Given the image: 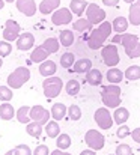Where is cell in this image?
I'll return each instance as SVG.
<instances>
[{
    "label": "cell",
    "instance_id": "6da1fadb",
    "mask_svg": "<svg viewBox=\"0 0 140 155\" xmlns=\"http://www.w3.org/2000/svg\"><path fill=\"white\" fill-rule=\"evenodd\" d=\"M113 32V26L108 21H102L101 24H98L88 38V47L91 50H99L104 47L105 39L110 36V33Z\"/></svg>",
    "mask_w": 140,
    "mask_h": 155
},
{
    "label": "cell",
    "instance_id": "7a4b0ae2",
    "mask_svg": "<svg viewBox=\"0 0 140 155\" xmlns=\"http://www.w3.org/2000/svg\"><path fill=\"white\" fill-rule=\"evenodd\" d=\"M121 87L119 84H107L102 87L101 91V101L107 108H118L122 104V98H121Z\"/></svg>",
    "mask_w": 140,
    "mask_h": 155
},
{
    "label": "cell",
    "instance_id": "3957f363",
    "mask_svg": "<svg viewBox=\"0 0 140 155\" xmlns=\"http://www.w3.org/2000/svg\"><path fill=\"white\" fill-rule=\"evenodd\" d=\"M121 45L124 47L125 54H127L130 59L140 57V39L137 35L122 33V35H121Z\"/></svg>",
    "mask_w": 140,
    "mask_h": 155
},
{
    "label": "cell",
    "instance_id": "277c9868",
    "mask_svg": "<svg viewBox=\"0 0 140 155\" xmlns=\"http://www.w3.org/2000/svg\"><path fill=\"white\" fill-rule=\"evenodd\" d=\"M30 80V69L26 66H18L8 75V86L11 89H20L23 84H26Z\"/></svg>",
    "mask_w": 140,
    "mask_h": 155
},
{
    "label": "cell",
    "instance_id": "5b68a950",
    "mask_svg": "<svg viewBox=\"0 0 140 155\" xmlns=\"http://www.w3.org/2000/svg\"><path fill=\"white\" fill-rule=\"evenodd\" d=\"M62 89H63V81H62L60 77L51 75V77H47L42 81V91H44V95L48 100H53V98L59 97Z\"/></svg>",
    "mask_w": 140,
    "mask_h": 155
},
{
    "label": "cell",
    "instance_id": "8992f818",
    "mask_svg": "<svg viewBox=\"0 0 140 155\" xmlns=\"http://www.w3.org/2000/svg\"><path fill=\"white\" fill-rule=\"evenodd\" d=\"M101 57H102V62L108 68H113V66H116L121 62V57H119V51H118L116 44H107V45H104L101 48Z\"/></svg>",
    "mask_w": 140,
    "mask_h": 155
},
{
    "label": "cell",
    "instance_id": "52a82bcc",
    "mask_svg": "<svg viewBox=\"0 0 140 155\" xmlns=\"http://www.w3.org/2000/svg\"><path fill=\"white\" fill-rule=\"evenodd\" d=\"M93 119H95V122H96V125L99 127V128H102V130H110L112 127H113V114L108 111V108L107 107H99V108H96V111H95V114H93Z\"/></svg>",
    "mask_w": 140,
    "mask_h": 155
},
{
    "label": "cell",
    "instance_id": "ba28073f",
    "mask_svg": "<svg viewBox=\"0 0 140 155\" xmlns=\"http://www.w3.org/2000/svg\"><path fill=\"white\" fill-rule=\"evenodd\" d=\"M85 142L93 151H101L104 148V145H105V139H104V136L98 130H89V131H86Z\"/></svg>",
    "mask_w": 140,
    "mask_h": 155
},
{
    "label": "cell",
    "instance_id": "9c48e42d",
    "mask_svg": "<svg viewBox=\"0 0 140 155\" xmlns=\"http://www.w3.org/2000/svg\"><path fill=\"white\" fill-rule=\"evenodd\" d=\"M72 12L71 9L68 8H59L56 9L53 14H51V23L54 26H65V24H69L72 23Z\"/></svg>",
    "mask_w": 140,
    "mask_h": 155
},
{
    "label": "cell",
    "instance_id": "30bf717a",
    "mask_svg": "<svg viewBox=\"0 0 140 155\" xmlns=\"http://www.w3.org/2000/svg\"><path fill=\"white\" fill-rule=\"evenodd\" d=\"M86 18L93 26H98L102 21H105V11L102 8H99L98 5L91 3V5H88V9H86Z\"/></svg>",
    "mask_w": 140,
    "mask_h": 155
},
{
    "label": "cell",
    "instance_id": "8fae6325",
    "mask_svg": "<svg viewBox=\"0 0 140 155\" xmlns=\"http://www.w3.org/2000/svg\"><path fill=\"white\" fill-rule=\"evenodd\" d=\"M21 27L15 20H8L5 23V30H3V39L8 42H14L18 39V36L21 35Z\"/></svg>",
    "mask_w": 140,
    "mask_h": 155
},
{
    "label": "cell",
    "instance_id": "7c38bea8",
    "mask_svg": "<svg viewBox=\"0 0 140 155\" xmlns=\"http://www.w3.org/2000/svg\"><path fill=\"white\" fill-rule=\"evenodd\" d=\"M50 116H51V113L47 108H44L42 105H33V107H30V119L35 120V122H39V124L45 125L47 122L50 120Z\"/></svg>",
    "mask_w": 140,
    "mask_h": 155
},
{
    "label": "cell",
    "instance_id": "4fadbf2b",
    "mask_svg": "<svg viewBox=\"0 0 140 155\" xmlns=\"http://www.w3.org/2000/svg\"><path fill=\"white\" fill-rule=\"evenodd\" d=\"M15 5H17L18 12H21L26 17H33L36 14V11H38V6H36L35 0H17Z\"/></svg>",
    "mask_w": 140,
    "mask_h": 155
},
{
    "label": "cell",
    "instance_id": "5bb4252c",
    "mask_svg": "<svg viewBox=\"0 0 140 155\" xmlns=\"http://www.w3.org/2000/svg\"><path fill=\"white\" fill-rule=\"evenodd\" d=\"M35 45V36L30 32H24L17 39V48L21 51H29Z\"/></svg>",
    "mask_w": 140,
    "mask_h": 155
},
{
    "label": "cell",
    "instance_id": "9a60e30c",
    "mask_svg": "<svg viewBox=\"0 0 140 155\" xmlns=\"http://www.w3.org/2000/svg\"><path fill=\"white\" fill-rule=\"evenodd\" d=\"M59 6H60V0H42L41 5L38 6V11L42 15H50L56 9H59Z\"/></svg>",
    "mask_w": 140,
    "mask_h": 155
},
{
    "label": "cell",
    "instance_id": "2e32d148",
    "mask_svg": "<svg viewBox=\"0 0 140 155\" xmlns=\"http://www.w3.org/2000/svg\"><path fill=\"white\" fill-rule=\"evenodd\" d=\"M38 71H39V74L42 75V77H51V75H54L56 74V71H57V66H56V63L53 62V60H44L42 63H39V68H38Z\"/></svg>",
    "mask_w": 140,
    "mask_h": 155
},
{
    "label": "cell",
    "instance_id": "e0dca14e",
    "mask_svg": "<svg viewBox=\"0 0 140 155\" xmlns=\"http://www.w3.org/2000/svg\"><path fill=\"white\" fill-rule=\"evenodd\" d=\"M128 21L133 26H140V0H136L134 3L130 5Z\"/></svg>",
    "mask_w": 140,
    "mask_h": 155
},
{
    "label": "cell",
    "instance_id": "ac0fdd59",
    "mask_svg": "<svg viewBox=\"0 0 140 155\" xmlns=\"http://www.w3.org/2000/svg\"><path fill=\"white\" fill-rule=\"evenodd\" d=\"M92 69V60L91 59H80V60H75L74 66H72V71L77 72V74H86Z\"/></svg>",
    "mask_w": 140,
    "mask_h": 155
},
{
    "label": "cell",
    "instance_id": "d6986e66",
    "mask_svg": "<svg viewBox=\"0 0 140 155\" xmlns=\"http://www.w3.org/2000/svg\"><path fill=\"white\" fill-rule=\"evenodd\" d=\"M124 77H125V74L121 71V69H118V68H110L108 71H107V74H105V78H107V81L108 83H112V84H119L122 80H124Z\"/></svg>",
    "mask_w": 140,
    "mask_h": 155
},
{
    "label": "cell",
    "instance_id": "ffe728a7",
    "mask_svg": "<svg viewBox=\"0 0 140 155\" xmlns=\"http://www.w3.org/2000/svg\"><path fill=\"white\" fill-rule=\"evenodd\" d=\"M69 9L74 15L77 17H82L83 14H86V9H88V2L86 0H71L69 3Z\"/></svg>",
    "mask_w": 140,
    "mask_h": 155
},
{
    "label": "cell",
    "instance_id": "44dd1931",
    "mask_svg": "<svg viewBox=\"0 0 140 155\" xmlns=\"http://www.w3.org/2000/svg\"><path fill=\"white\" fill-rule=\"evenodd\" d=\"M128 117H130V111H128V108H125V107H118V108H115V113H113V120L118 124V125H124L127 120H128Z\"/></svg>",
    "mask_w": 140,
    "mask_h": 155
},
{
    "label": "cell",
    "instance_id": "7402d4cb",
    "mask_svg": "<svg viewBox=\"0 0 140 155\" xmlns=\"http://www.w3.org/2000/svg\"><path fill=\"white\" fill-rule=\"evenodd\" d=\"M48 56H50V53L47 51L42 45H39V47H36V48L32 51V54H30V60H32L33 63H42L44 60L48 59Z\"/></svg>",
    "mask_w": 140,
    "mask_h": 155
},
{
    "label": "cell",
    "instance_id": "603a6c76",
    "mask_svg": "<svg viewBox=\"0 0 140 155\" xmlns=\"http://www.w3.org/2000/svg\"><path fill=\"white\" fill-rule=\"evenodd\" d=\"M66 111H68V108H66V105H65L63 103L53 104V107H51V110H50L51 117H53L54 120H62V119L65 117Z\"/></svg>",
    "mask_w": 140,
    "mask_h": 155
},
{
    "label": "cell",
    "instance_id": "cb8c5ba5",
    "mask_svg": "<svg viewBox=\"0 0 140 155\" xmlns=\"http://www.w3.org/2000/svg\"><path fill=\"white\" fill-rule=\"evenodd\" d=\"M86 81L92 86H99L102 83V72L99 69L92 68L89 72H86Z\"/></svg>",
    "mask_w": 140,
    "mask_h": 155
},
{
    "label": "cell",
    "instance_id": "d4e9b609",
    "mask_svg": "<svg viewBox=\"0 0 140 155\" xmlns=\"http://www.w3.org/2000/svg\"><path fill=\"white\" fill-rule=\"evenodd\" d=\"M15 117H17V120L20 122V124H29L32 119H30V107L29 105H21L18 110H17V113H15Z\"/></svg>",
    "mask_w": 140,
    "mask_h": 155
},
{
    "label": "cell",
    "instance_id": "484cf974",
    "mask_svg": "<svg viewBox=\"0 0 140 155\" xmlns=\"http://www.w3.org/2000/svg\"><path fill=\"white\" fill-rule=\"evenodd\" d=\"M42 127H44L42 124L35 122V120H30V122L27 124V127H26V133H27L29 136L38 139V137H41V134H42V130H44Z\"/></svg>",
    "mask_w": 140,
    "mask_h": 155
},
{
    "label": "cell",
    "instance_id": "4316f807",
    "mask_svg": "<svg viewBox=\"0 0 140 155\" xmlns=\"http://www.w3.org/2000/svg\"><path fill=\"white\" fill-rule=\"evenodd\" d=\"M128 20L125 18V17H118V18H115L113 20V23H112V26H113V32H116V33H125L127 32V29H128Z\"/></svg>",
    "mask_w": 140,
    "mask_h": 155
},
{
    "label": "cell",
    "instance_id": "83f0119b",
    "mask_svg": "<svg viewBox=\"0 0 140 155\" xmlns=\"http://www.w3.org/2000/svg\"><path fill=\"white\" fill-rule=\"evenodd\" d=\"M14 116H15V110H14L12 104L3 103L0 105V119H3V120H11Z\"/></svg>",
    "mask_w": 140,
    "mask_h": 155
},
{
    "label": "cell",
    "instance_id": "f1b7e54d",
    "mask_svg": "<svg viewBox=\"0 0 140 155\" xmlns=\"http://www.w3.org/2000/svg\"><path fill=\"white\" fill-rule=\"evenodd\" d=\"M59 42L63 47H71L74 44V33L71 30H60V33H59Z\"/></svg>",
    "mask_w": 140,
    "mask_h": 155
},
{
    "label": "cell",
    "instance_id": "f546056e",
    "mask_svg": "<svg viewBox=\"0 0 140 155\" xmlns=\"http://www.w3.org/2000/svg\"><path fill=\"white\" fill-rule=\"evenodd\" d=\"M92 23L88 20V18H82V17H78V20H75L74 23H72V29L75 30V32H85V30H89V29H92Z\"/></svg>",
    "mask_w": 140,
    "mask_h": 155
},
{
    "label": "cell",
    "instance_id": "4dcf8cb0",
    "mask_svg": "<svg viewBox=\"0 0 140 155\" xmlns=\"http://www.w3.org/2000/svg\"><path fill=\"white\" fill-rule=\"evenodd\" d=\"M45 133L48 137H51V139H56L59 134H60V127H59V124H57V120H48L45 124Z\"/></svg>",
    "mask_w": 140,
    "mask_h": 155
},
{
    "label": "cell",
    "instance_id": "1f68e13d",
    "mask_svg": "<svg viewBox=\"0 0 140 155\" xmlns=\"http://www.w3.org/2000/svg\"><path fill=\"white\" fill-rule=\"evenodd\" d=\"M125 78L130 80V81H136V80H140V66L139 65H131L125 69Z\"/></svg>",
    "mask_w": 140,
    "mask_h": 155
},
{
    "label": "cell",
    "instance_id": "d6a6232c",
    "mask_svg": "<svg viewBox=\"0 0 140 155\" xmlns=\"http://www.w3.org/2000/svg\"><path fill=\"white\" fill-rule=\"evenodd\" d=\"M74 63H75V54H74V53L66 51L60 56V66H62V68H65V69L72 68Z\"/></svg>",
    "mask_w": 140,
    "mask_h": 155
},
{
    "label": "cell",
    "instance_id": "836d02e7",
    "mask_svg": "<svg viewBox=\"0 0 140 155\" xmlns=\"http://www.w3.org/2000/svg\"><path fill=\"white\" fill-rule=\"evenodd\" d=\"M42 47H44L50 54H53V53L59 51L60 42H59V39H56V38H47L45 41H44V44H42Z\"/></svg>",
    "mask_w": 140,
    "mask_h": 155
},
{
    "label": "cell",
    "instance_id": "e575fe53",
    "mask_svg": "<svg viewBox=\"0 0 140 155\" xmlns=\"http://www.w3.org/2000/svg\"><path fill=\"white\" fill-rule=\"evenodd\" d=\"M56 145H57V149H68L71 146V137L68 134H59L56 137Z\"/></svg>",
    "mask_w": 140,
    "mask_h": 155
},
{
    "label": "cell",
    "instance_id": "d590c367",
    "mask_svg": "<svg viewBox=\"0 0 140 155\" xmlns=\"http://www.w3.org/2000/svg\"><path fill=\"white\" fill-rule=\"evenodd\" d=\"M65 91L68 95L71 97H75L78 92H80V83L77 80H68V83L65 84Z\"/></svg>",
    "mask_w": 140,
    "mask_h": 155
},
{
    "label": "cell",
    "instance_id": "8d00e7d4",
    "mask_svg": "<svg viewBox=\"0 0 140 155\" xmlns=\"http://www.w3.org/2000/svg\"><path fill=\"white\" fill-rule=\"evenodd\" d=\"M14 97V92L9 86H0V101L3 103H9Z\"/></svg>",
    "mask_w": 140,
    "mask_h": 155
},
{
    "label": "cell",
    "instance_id": "74e56055",
    "mask_svg": "<svg viewBox=\"0 0 140 155\" xmlns=\"http://www.w3.org/2000/svg\"><path fill=\"white\" fill-rule=\"evenodd\" d=\"M68 116H69L71 120H80V117H82V108H80L77 104L69 105V108H68Z\"/></svg>",
    "mask_w": 140,
    "mask_h": 155
},
{
    "label": "cell",
    "instance_id": "f35d334b",
    "mask_svg": "<svg viewBox=\"0 0 140 155\" xmlns=\"http://www.w3.org/2000/svg\"><path fill=\"white\" fill-rule=\"evenodd\" d=\"M12 53V45L8 41H0V57H6Z\"/></svg>",
    "mask_w": 140,
    "mask_h": 155
},
{
    "label": "cell",
    "instance_id": "ab89813d",
    "mask_svg": "<svg viewBox=\"0 0 140 155\" xmlns=\"http://www.w3.org/2000/svg\"><path fill=\"white\" fill-rule=\"evenodd\" d=\"M14 155H33L27 145H18L14 148Z\"/></svg>",
    "mask_w": 140,
    "mask_h": 155
},
{
    "label": "cell",
    "instance_id": "60d3db41",
    "mask_svg": "<svg viewBox=\"0 0 140 155\" xmlns=\"http://www.w3.org/2000/svg\"><path fill=\"white\" fill-rule=\"evenodd\" d=\"M128 136H131V131H130V128L124 124V125H121L118 130H116V137L118 139H125V137H128Z\"/></svg>",
    "mask_w": 140,
    "mask_h": 155
},
{
    "label": "cell",
    "instance_id": "b9f144b4",
    "mask_svg": "<svg viewBox=\"0 0 140 155\" xmlns=\"http://www.w3.org/2000/svg\"><path fill=\"white\" fill-rule=\"evenodd\" d=\"M116 155H133V149L127 143H121L116 148Z\"/></svg>",
    "mask_w": 140,
    "mask_h": 155
},
{
    "label": "cell",
    "instance_id": "7bdbcfd3",
    "mask_svg": "<svg viewBox=\"0 0 140 155\" xmlns=\"http://www.w3.org/2000/svg\"><path fill=\"white\" fill-rule=\"evenodd\" d=\"M33 155H50V149L47 148V145H39L35 148Z\"/></svg>",
    "mask_w": 140,
    "mask_h": 155
},
{
    "label": "cell",
    "instance_id": "ee69618b",
    "mask_svg": "<svg viewBox=\"0 0 140 155\" xmlns=\"http://www.w3.org/2000/svg\"><path fill=\"white\" fill-rule=\"evenodd\" d=\"M131 137H133V140H134L136 143H140V127L131 131Z\"/></svg>",
    "mask_w": 140,
    "mask_h": 155
},
{
    "label": "cell",
    "instance_id": "f6af8a7d",
    "mask_svg": "<svg viewBox=\"0 0 140 155\" xmlns=\"http://www.w3.org/2000/svg\"><path fill=\"white\" fill-rule=\"evenodd\" d=\"M102 3H104V6H110V8H113V6H118L119 0H102Z\"/></svg>",
    "mask_w": 140,
    "mask_h": 155
},
{
    "label": "cell",
    "instance_id": "bcb514c9",
    "mask_svg": "<svg viewBox=\"0 0 140 155\" xmlns=\"http://www.w3.org/2000/svg\"><path fill=\"white\" fill-rule=\"evenodd\" d=\"M80 155H96V151H93V149H85V151H82Z\"/></svg>",
    "mask_w": 140,
    "mask_h": 155
},
{
    "label": "cell",
    "instance_id": "7dc6e473",
    "mask_svg": "<svg viewBox=\"0 0 140 155\" xmlns=\"http://www.w3.org/2000/svg\"><path fill=\"white\" fill-rule=\"evenodd\" d=\"M50 155H71V154H68V152H63L62 149H54L53 152H50Z\"/></svg>",
    "mask_w": 140,
    "mask_h": 155
},
{
    "label": "cell",
    "instance_id": "c3c4849f",
    "mask_svg": "<svg viewBox=\"0 0 140 155\" xmlns=\"http://www.w3.org/2000/svg\"><path fill=\"white\" fill-rule=\"evenodd\" d=\"M112 44H121V33H116L112 39Z\"/></svg>",
    "mask_w": 140,
    "mask_h": 155
},
{
    "label": "cell",
    "instance_id": "681fc988",
    "mask_svg": "<svg viewBox=\"0 0 140 155\" xmlns=\"http://www.w3.org/2000/svg\"><path fill=\"white\" fill-rule=\"evenodd\" d=\"M5 8V0H0V9Z\"/></svg>",
    "mask_w": 140,
    "mask_h": 155
},
{
    "label": "cell",
    "instance_id": "f907efd6",
    "mask_svg": "<svg viewBox=\"0 0 140 155\" xmlns=\"http://www.w3.org/2000/svg\"><path fill=\"white\" fill-rule=\"evenodd\" d=\"M124 2H125V3H128V5H131V3H134L136 0H124Z\"/></svg>",
    "mask_w": 140,
    "mask_h": 155
},
{
    "label": "cell",
    "instance_id": "816d5d0a",
    "mask_svg": "<svg viewBox=\"0 0 140 155\" xmlns=\"http://www.w3.org/2000/svg\"><path fill=\"white\" fill-rule=\"evenodd\" d=\"M5 155H14V149H12V151H8Z\"/></svg>",
    "mask_w": 140,
    "mask_h": 155
},
{
    "label": "cell",
    "instance_id": "f5cc1de1",
    "mask_svg": "<svg viewBox=\"0 0 140 155\" xmlns=\"http://www.w3.org/2000/svg\"><path fill=\"white\" fill-rule=\"evenodd\" d=\"M6 3H14V2H17V0H5Z\"/></svg>",
    "mask_w": 140,
    "mask_h": 155
},
{
    "label": "cell",
    "instance_id": "db71d44e",
    "mask_svg": "<svg viewBox=\"0 0 140 155\" xmlns=\"http://www.w3.org/2000/svg\"><path fill=\"white\" fill-rule=\"evenodd\" d=\"M2 65H3V57H0V68H2Z\"/></svg>",
    "mask_w": 140,
    "mask_h": 155
},
{
    "label": "cell",
    "instance_id": "11a10c76",
    "mask_svg": "<svg viewBox=\"0 0 140 155\" xmlns=\"http://www.w3.org/2000/svg\"><path fill=\"white\" fill-rule=\"evenodd\" d=\"M110 155H116V154H110Z\"/></svg>",
    "mask_w": 140,
    "mask_h": 155
}]
</instances>
